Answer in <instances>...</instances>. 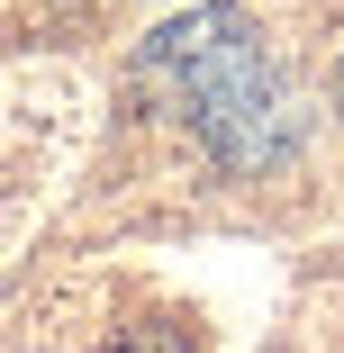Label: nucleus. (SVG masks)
Here are the masks:
<instances>
[{
    "mask_svg": "<svg viewBox=\"0 0 344 353\" xmlns=\"http://www.w3.org/2000/svg\"><path fill=\"white\" fill-rule=\"evenodd\" d=\"M145 82L199 127V145H209L227 172H272L299 145L290 82H281V63L263 54V28L245 10H190V19H172L145 46Z\"/></svg>",
    "mask_w": 344,
    "mask_h": 353,
    "instance_id": "nucleus-1",
    "label": "nucleus"
},
{
    "mask_svg": "<svg viewBox=\"0 0 344 353\" xmlns=\"http://www.w3.org/2000/svg\"><path fill=\"white\" fill-rule=\"evenodd\" d=\"M109 353H190V335H181V326H163V317H136V326H118V335H109Z\"/></svg>",
    "mask_w": 344,
    "mask_h": 353,
    "instance_id": "nucleus-2",
    "label": "nucleus"
},
{
    "mask_svg": "<svg viewBox=\"0 0 344 353\" xmlns=\"http://www.w3.org/2000/svg\"><path fill=\"white\" fill-rule=\"evenodd\" d=\"M335 100H344V63H335Z\"/></svg>",
    "mask_w": 344,
    "mask_h": 353,
    "instance_id": "nucleus-3",
    "label": "nucleus"
}]
</instances>
